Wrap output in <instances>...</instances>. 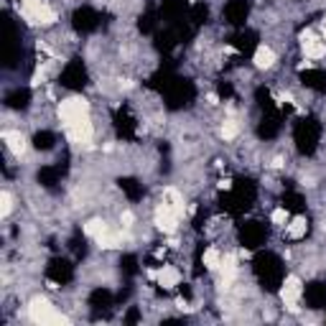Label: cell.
Instances as JSON below:
<instances>
[{
  "label": "cell",
  "mask_w": 326,
  "mask_h": 326,
  "mask_svg": "<svg viewBox=\"0 0 326 326\" xmlns=\"http://www.w3.org/2000/svg\"><path fill=\"white\" fill-rule=\"evenodd\" d=\"M3 140H5V145H8V150H10L13 156L20 158V156L26 153V138L20 135L18 130H5V133H3Z\"/></svg>",
  "instance_id": "277c9868"
},
{
  "label": "cell",
  "mask_w": 326,
  "mask_h": 326,
  "mask_svg": "<svg viewBox=\"0 0 326 326\" xmlns=\"http://www.w3.org/2000/svg\"><path fill=\"white\" fill-rule=\"evenodd\" d=\"M158 278H161V283H163V286H176V283H179V273H176V270H171V268H163Z\"/></svg>",
  "instance_id": "ba28073f"
},
{
  "label": "cell",
  "mask_w": 326,
  "mask_h": 326,
  "mask_svg": "<svg viewBox=\"0 0 326 326\" xmlns=\"http://www.w3.org/2000/svg\"><path fill=\"white\" fill-rule=\"evenodd\" d=\"M273 64H275V54H273V49H270V46H260L257 54H255V67H260V69H270Z\"/></svg>",
  "instance_id": "8992f818"
},
{
  "label": "cell",
  "mask_w": 326,
  "mask_h": 326,
  "mask_svg": "<svg viewBox=\"0 0 326 326\" xmlns=\"http://www.w3.org/2000/svg\"><path fill=\"white\" fill-rule=\"evenodd\" d=\"M237 130H240V127H237L234 120H224V125H222V138H224V140H232V138L237 135Z\"/></svg>",
  "instance_id": "9c48e42d"
},
{
  "label": "cell",
  "mask_w": 326,
  "mask_h": 326,
  "mask_svg": "<svg viewBox=\"0 0 326 326\" xmlns=\"http://www.w3.org/2000/svg\"><path fill=\"white\" fill-rule=\"evenodd\" d=\"M286 234L291 237V240H298V237H303V234H306V219H303V217H296L291 224H286Z\"/></svg>",
  "instance_id": "52a82bcc"
},
{
  "label": "cell",
  "mask_w": 326,
  "mask_h": 326,
  "mask_svg": "<svg viewBox=\"0 0 326 326\" xmlns=\"http://www.w3.org/2000/svg\"><path fill=\"white\" fill-rule=\"evenodd\" d=\"M298 296H301V280H298L296 275H291V278L286 280V286H283V301H286V306H288L291 311H298V306H296Z\"/></svg>",
  "instance_id": "3957f363"
},
{
  "label": "cell",
  "mask_w": 326,
  "mask_h": 326,
  "mask_svg": "<svg viewBox=\"0 0 326 326\" xmlns=\"http://www.w3.org/2000/svg\"><path fill=\"white\" fill-rule=\"evenodd\" d=\"M204 263L214 270V268H219V265H222V257H219V252H217V250H209V252L204 255Z\"/></svg>",
  "instance_id": "8fae6325"
},
{
  "label": "cell",
  "mask_w": 326,
  "mask_h": 326,
  "mask_svg": "<svg viewBox=\"0 0 326 326\" xmlns=\"http://www.w3.org/2000/svg\"><path fill=\"white\" fill-rule=\"evenodd\" d=\"M0 202H3V209H0V214L8 217V214H10V209H13V194L5 189L3 194H0Z\"/></svg>",
  "instance_id": "30bf717a"
},
{
  "label": "cell",
  "mask_w": 326,
  "mask_h": 326,
  "mask_svg": "<svg viewBox=\"0 0 326 326\" xmlns=\"http://www.w3.org/2000/svg\"><path fill=\"white\" fill-rule=\"evenodd\" d=\"M303 51H306V56H311V59H321L326 54V41H321V38L303 41Z\"/></svg>",
  "instance_id": "5b68a950"
},
{
  "label": "cell",
  "mask_w": 326,
  "mask_h": 326,
  "mask_svg": "<svg viewBox=\"0 0 326 326\" xmlns=\"http://www.w3.org/2000/svg\"><path fill=\"white\" fill-rule=\"evenodd\" d=\"M28 311H31V319L38 321V324H59V321H67L64 316L54 314V306H51L46 298H33L31 306H28Z\"/></svg>",
  "instance_id": "6da1fadb"
},
{
  "label": "cell",
  "mask_w": 326,
  "mask_h": 326,
  "mask_svg": "<svg viewBox=\"0 0 326 326\" xmlns=\"http://www.w3.org/2000/svg\"><path fill=\"white\" fill-rule=\"evenodd\" d=\"M273 222H275L278 227H286V222H288V212H286V209H275V212H273Z\"/></svg>",
  "instance_id": "7c38bea8"
},
{
  "label": "cell",
  "mask_w": 326,
  "mask_h": 326,
  "mask_svg": "<svg viewBox=\"0 0 326 326\" xmlns=\"http://www.w3.org/2000/svg\"><path fill=\"white\" fill-rule=\"evenodd\" d=\"M87 110H90V105H87V100H79V97H74V100H67V102H61V107H59V115H61V120L64 122H74V120H79V117H84L87 115Z\"/></svg>",
  "instance_id": "7a4b0ae2"
}]
</instances>
